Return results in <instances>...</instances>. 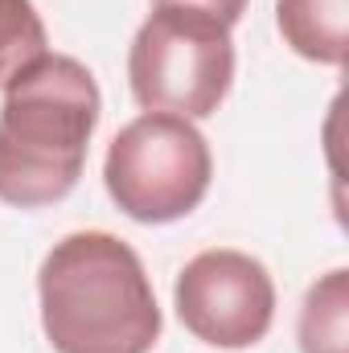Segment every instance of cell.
<instances>
[{"mask_svg":"<svg viewBox=\"0 0 349 353\" xmlns=\"http://www.w3.org/2000/svg\"><path fill=\"white\" fill-rule=\"evenodd\" d=\"M300 353H349V271L333 267L308 283L296 316Z\"/></svg>","mask_w":349,"mask_h":353,"instance_id":"52a82bcc","label":"cell"},{"mask_svg":"<svg viewBox=\"0 0 349 353\" xmlns=\"http://www.w3.org/2000/svg\"><path fill=\"white\" fill-rule=\"evenodd\" d=\"M50 54V33L33 0H0V90Z\"/></svg>","mask_w":349,"mask_h":353,"instance_id":"ba28073f","label":"cell"},{"mask_svg":"<svg viewBox=\"0 0 349 353\" xmlns=\"http://www.w3.org/2000/svg\"><path fill=\"white\" fill-rule=\"evenodd\" d=\"M173 308L185 333L201 345L226 353L255 350L275 325V279L251 251L210 247L177 271Z\"/></svg>","mask_w":349,"mask_h":353,"instance_id":"5b68a950","label":"cell"},{"mask_svg":"<svg viewBox=\"0 0 349 353\" xmlns=\"http://www.w3.org/2000/svg\"><path fill=\"white\" fill-rule=\"evenodd\" d=\"M214 181L210 140L193 119L144 111L123 123L103 157V185L115 210L140 226H169L189 218Z\"/></svg>","mask_w":349,"mask_h":353,"instance_id":"277c9868","label":"cell"},{"mask_svg":"<svg viewBox=\"0 0 349 353\" xmlns=\"http://www.w3.org/2000/svg\"><path fill=\"white\" fill-rule=\"evenodd\" d=\"M103 119V90L87 62L46 54L4 87L0 103V201L46 210L74 193Z\"/></svg>","mask_w":349,"mask_h":353,"instance_id":"7a4b0ae2","label":"cell"},{"mask_svg":"<svg viewBox=\"0 0 349 353\" xmlns=\"http://www.w3.org/2000/svg\"><path fill=\"white\" fill-rule=\"evenodd\" d=\"M235 37L222 21L157 4L128 46V87L144 111L210 119L235 87Z\"/></svg>","mask_w":349,"mask_h":353,"instance_id":"3957f363","label":"cell"},{"mask_svg":"<svg viewBox=\"0 0 349 353\" xmlns=\"http://www.w3.org/2000/svg\"><path fill=\"white\" fill-rule=\"evenodd\" d=\"M152 4H169V8H193V12H206L214 21H222L226 29H235L247 12V0H152Z\"/></svg>","mask_w":349,"mask_h":353,"instance_id":"9c48e42d","label":"cell"},{"mask_svg":"<svg viewBox=\"0 0 349 353\" xmlns=\"http://www.w3.org/2000/svg\"><path fill=\"white\" fill-rule=\"evenodd\" d=\"M283 46L317 66L341 70L349 54V0H275Z\"/></svg>","mask_w":349,"mask_h":353,"instance_id":"8992f818","label":"cell"},{"mask_svg":"<svg viewBox=\"0 0 349 353\" xmlns=\"http://www.w3.org/2000/svg\"><path fill=\"white\" fill-rule=\"evenodd\" d=\"M37 308L54 353H152L165 333L144 259L111 230H74L46 251Z\"/></svg>","mask_w":349,"mask_h":353,"instance_id":"6da1fadb","label":"cell"}]
</instances>
